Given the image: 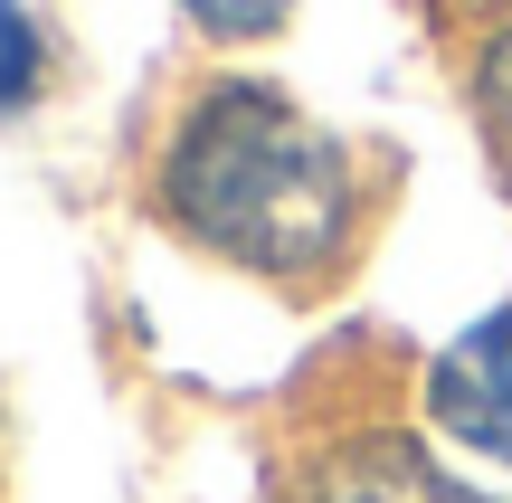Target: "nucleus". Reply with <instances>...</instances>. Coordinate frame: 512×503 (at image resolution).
<instances>
[{"label":"nucleus","instance_id":"3","mask_svg":"<svg viewBox=\"0 0 512 503\" xmlns=\"http://www.w3.org/2000/svg\"><path fill=\"white\" fill-rule=\"evenodd\" d=\"M285 503H484V494L456 485V475H446L427 447H408V437H361V447L304 466V485H294Z\"/></svg>","mask_w":512,"mask_h":503},{"label":"nucleus","instance_id":"6","mask_svg":"<svg viewBox=\"0 0 512 503\" xmlns=\"http://www.w3.org/2000/svg\"><path fill=\"white\" fill-rule=\"evenodd\" d=\"M181 19L200 38H228V48H247V38H275L294 19V0H181Z\"/></svg>","mask_w":512,"mask_h":503},{"label":"nucleus","instance_id":"5","mask_svg":"<svg viewBox=\"0 0 512 503\" xmlns=\"http://www.w3.org/2000/svg\"><path fill=\"white\" fill-rule=\"evenodd\" d=\"M475 124H484V143H494V162L512 181V29L475 57Z\"/></svg>","mask_w":512,"mask_h":503},{"label":"nucleus","instance_id":"2","mask_svg":"<svg viewBox=\"0 0 512 503\" xmlns=\"http://www.w3.org/2000/svg\"><path fill=\"white\" fill-rule=\"evenodd\" d=\"M427 418L456 447L512 466V304H494L484 323H465L437 361H427Z\"/></svg>","mask_w":512,"mask_h":503},{"label":"nucleus","instance_id":"1","mask_svg":"<svg viewBox=\"0 0 512 503\" xmlns=\"http://www.w3.org/2000/svg\"><path fill=\"white\" fill-rule=\"evenodd\" d=\"M152 200L190 247L266 285H323L361 238V171L342 133H323L266 76H219L190 95L162 143Z\"/></svg>","mask_w":512,"mask_h":503},{"label":"nucleus","instance_id":"4","mask_svg":"<svg viewBox=\"0 0 512 503\" xmlns=\"http://www.w3.org/2000/svg\"><path fill=\"white\" fill-rule=\"evenodd\" d=\"M48 95V29L29 19V0H0V114H29Z\"/></svg>","mask_w":512,"mask_h":503}]
</instances>
